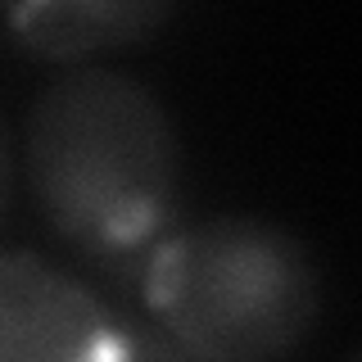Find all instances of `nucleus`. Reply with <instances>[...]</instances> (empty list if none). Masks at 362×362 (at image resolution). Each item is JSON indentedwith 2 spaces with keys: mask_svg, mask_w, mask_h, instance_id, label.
<instances>
[{
  "mask_svg": "<svg viewBox=\"0 0 362 362\" xmlns=\"http://www.w3.org/2000/svg\"><path fill=\"white\" fill-rule=\"evenodd\" d=\"M109 354V303L28 249H0V362H77Z\"/></svg>",
  "mask_w": 362,
  "mask_h": 362,
  "instance_id": "7ed1b4c3",
  "label": "nucleus"
},
{
  "mask_svg": "<svg viewBox=\"0 0 362 362\" xmlns=\"http://www.w3.org/2000/svg\"><path fill=\"white\" fill-rule=\"evenodd\" d=\"M23 168L41 218L77 263L122 294H145L181 181L163 100L127 73L73 64L28 109Z\"/></svg>",
  "mask_w": 362,
  "mask_h": 362,
  "instance_id": "f257e3e1",
  "label": "nucleus"
},
{
  "mask_svg": "<svg viewBox=\"0 0 362 362\" xmlns=\"http://www.w3.org/2000/svg\"><path fill=\"white\" fill-rule=\"evenodd\" d=\"M177 0H0L5 28L28 54L82 64L100 50L150 41Z\"/></svg>",
  "mask_w": 362,
  "mask_h": 362,
  "instance_id": "20e7f679",
  "label": "nucleus"
},
{
  "mask_svg": "<svg viewBox=\"0 0 362 362\" xmlns=\"http://www.w3.org/2000/svg\"><path fill=\"white\" fill-rule=\"evenodd\" d=\"M9 199H14V150H9L5 122H0V222L9 213Z\"/></svg>",
  "mask_w": 362,
  "mask_h": 362,
  "instance_id": "39448f33",
  "label": "nucleus"
},
{
  "mask_svg": "<svg viewBox=\"0 0 362 362\" xmlns=\"http://www.w3.org/2000/svg\"><path fill=\"white\" fill-rule=\"evenodd\" d=\"M145 308L186 358H286L317 331L322 272L281 222L222 213L158 240Z\"/></svg>",
  "mask_w": 362,
  "mask_h": 362,
  "instance_id": "f03ea898",
  "label": "nucleus"
}]
</instances>
